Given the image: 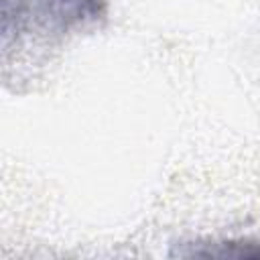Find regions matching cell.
I'll return each mask as SVG.
<instances>
[{
  "label": "cell",
  "instance_id": "cell-1",
  "mask_svg": "<svg viewBox=\"0 0 260 260\" xmlns=\"http://www.w3.org/2000/svg\"><path fill=\"white\" fill-rule=\"evenodd\" d=\"M189 250H179L181 256L205 258H260V248L246 242H193Z\"/></svg>",
  "mask_w": 260,
  "mask_h": 260
}]
</instances>
